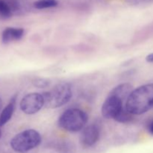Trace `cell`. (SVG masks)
<instances>
[{
    "label": "cell",
    "instance_id": "1",
    "mask_svg": "<svg viewBox=\"0 0 153 153\" xmlns=\"http://www.w3.org/2000/svg\"><path fill=\"white\" fill-rule=\"evenodd\" d=\"M134 115L145 114L153 107V84H147L133 90L125 105Z\"/></svg>",
    "mask_w": 153,
    "mask_h": 153
},
{
    "label": "cell",
    "instance_id": "2",
    "mask_svg": "<svg viewBox=\"0 0 153 153\" xmlns=\"http://www.w3.org/2000/svg\"><path fill=\"white\" fill-rule=\"evenodd\" d=\"M45 105L49 108H58L67 104L72 98V87L69 83H59L49 91L43 93Z\"/></svg>",
    "mask_w": 153,
    "mask_h": 153
},
{
    "label": "cell",
    "instance_id": "3",
    "mask_svg": "<svg viewBox=\"0 0 153 153\" xmlns=\"http://www.w3.org/2000/svg\"><path fill=\"white\" fill-rule=\"evenodd\" d=\"M88 117L85 111L79 108L66 110L58 120V126L63 129L70 132H77L85 128Z\"/></svg>",
    "mask_w": 153,
    "mask_h": 153
},
{
    "label": "cell",
    "instance_id": "4",
    "mask_svg": "<svg viewBox=\"0 0 153 153\" xmlns=\"http://www.w3.org/2000/svg\"><path fill=\"white\" fill-rule=\"evenodd\" d=\"M41 143L40 133L34 129H27L19 133L10 140V146L16 152L26 153Z\"/></svg>",
    "mask_w": 153,
    "mask_h": 153
},
{
    "label": "cell",
    "instance_id": "5",
    "mask_svg": "<svg viewBox=\"0 0 153 153\" xmlns=\"http://www.w3.org/2000/svg\"><path fill=\"white\" fill-rule=\"evenodd\" d=\"M45 101L42 94L31 93L25 95L20 101V109L25 114L37 113L44 106Z\"/></svg>",
    "mask_w": 153,
    "mask_h": 153
},
{
    "label": "cell",
    "instance_id": "6",
    "mask_svg": "<svg viewBox=\"0 0 153 153\" xmlns=\"http://www.w3.org/2000/svg\"><path fill=\"white\" fill-rule=\"evenodd\" d=\"M122 100L109 94L102 106V114L106 119H115L123 106Z\"/></svg>",
    "mask_w": 153,
    "mask_h": 153
},
{
    "label": "cell",
    "instance_id": "7",
    "mask_svg": "<svg viewBox=\"0 0 153 153\" xmlns=\"http://www.w3.org/2000/svg\"><path fill=\"white\" fill-rule=\"evenodd\" d=\"M100 128L96 125H90L85 127L80 134V142L85 147L92 146L100 138Z\"/></svg>",
    "mask_w": 153,
    "mask_h": 153
},
{
    "label": "cell",
    "instance_id": "8",
    "mask_svg": "<svg viewBox=\"0 0 153 153\" xmlns=\"http://www.w3.org/2000/svg\"><path fill=\"white\" fill-rule=\"evenodd\" d=\"M24 31L22 28H13L7 27L1 33V41L4 44L10 43V42L19 40L23 37Z\"/></svg>",
    "mask_w": 153,
    "mask_h": 153
},
{
    "label": "cell",
    "instance_id": "9",
    "mask_svg": "<svg viewBox=\"0 0 153 153\" xmlns=\"http://www.w3.org/2000/svg\"><path fill=\"white\" fill-rule=\"evenodd\" d=\"M132 88V85L128 83L121 84V85H117L114 88H113L109 94L118 97V98L122 100L123 102H126L127 99L129 97L130 94L133 91Z\"/></svg>",
    "mask_w": 153,
    "mask_h": 153
},
{
    "label": "cell",
    "instance_id": "10",
    "mask_svg": "<svg viewBox=\"0 0 153 153\" xmlns=\"http://www.w3.org/2000/svg\"><path fill=\"white\" fill-rule=\"evenodd\" d=\"M16 96H14L11 98L10 102L4 108L0 114V127L5 125L10 119L13 114L15 110V105H16Z\"/></svg>",
    "mask_w": 153,
    "mask_h": 153
},
{
    "label": "cell",
    "instance_id": "11",
    "mask_svg": "<svg viewBox=\"0 0 153 153\" xmlns=\"http://www.w3.org/2000/svg\"><path fill=\"white\" fill-rule=\"evenodd\" d=\"M133 118H134V114L128 111L125 106V107L123 108L122 110L118 114V115L115 117L114 120L117 122L120 123H128L132 120Z\"/></svg>",
    "mask_w": 153,
    "mask_h": 153
},
{
    "label": "cell",
    "instance_id": "12",
    "mask_svg": "<svg viewBox=\"0 0 153 153\" xmlns=\"http://www.w3.org/2000/svg\"><path fill=\"white\" fill-rule=\"evenodd\" d=\"M58 4L57 0H37L34 3V7L37 9H45L56 7Z\"/></svg>",
    "mask_w": 153,
    "mask_h": 153
},
{
    "label": "cell",
    "instance_id": "13",
    "mask_svg": "<svg viewBox=\"0 0 153 153\" xmlns=\"http://www.w3.org/2000/svg\"><path fill=\"white\" fill-rule=\"evenodd\" d=\"M0 16L3 18H9L12 16V9L4 0H0Z\"/></svg>",
    "mask_w": 153,
    "mask_h": 153
},
{
    "label": "cell",
    "instance_id": "14",
    "mask_svg": "<svg viewBox=\"0 0 153 153\" xmlns=\"http://www.w3.org/2000/svg\"><path fill=\"white\" fill-rule=\"evenodd\" d=\"M50 81L43 78H37L32 81V84L37 88H46L50 85Z\"/></svg>",
    "mask_w": 153,
    "mask_h": 153
},
{
    "label": "cell",
    "instance_id": "15",
    "mask_svg": "<svg viewBox=\"0 0 153 153\" xmlns=\"http://www.w3.org/2000/svg\"><path fill=\"white\" fill-rule=\"evenodd\" d=\"M147 129H148V131L149 132V134L153 135V120H150V122L148 123Z\"/></svg>",
    "mask_w": 153,
    "mask_h": 153
},
{
    "label": "cell",
    "instance_id": "16",
    "mask_svg": "<svg viewBox=\"0 0 153 153\" xmlns=\"http://www.w3.org/2000/svg\"><path fill=\"white\" fill-rule=\"evenodd\" d=\"M146 61L149 63H153V53L149 54L146 57Z\"/></svg>",
    "mask_w": 153,
    "mask_h": 153
},
{
    "label": "cell",
    "instance_id": "17",
    "mask_svg": "<svg viewBox=\"0 0 153 153\" xmlns=\"http://www.w3.org/2000/svg\"><path fill=\"white\" fill-rule=\"evenodd\" d=\"M1 107H2V101H1V98H0V110H1Z\"/></svg>",
    "mask_w": 153,
    "mask_h": 153
},
{
    "label": "cell",
    "instance_id": "18",
    "mask_svg": "<svg viewBox=\"0 0 153 153\" xmlns=\"http://www.w3.org/2000/svg\"><path fill=\"white\" fill-rule=\"evenodd\" d=\"M1 130H0V137H1Z\"/></svg>",
    "mask_w": 153,
    "mask_h": 153
}]
</instances>
